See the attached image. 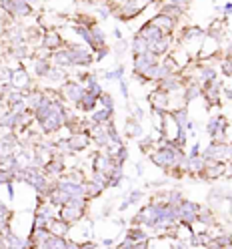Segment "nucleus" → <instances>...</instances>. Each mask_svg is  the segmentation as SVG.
Listing matches in <instances>:
<instances>
[{
  "label": "nucleus",
  "instance_id": "nucleus-5",
  "mask_svg": "<svg viewBox=\"0 0 232 249\" xmlns=\"http://www.w3.org/2000/svg\"><path fill=\"white\" fill-rule=\"evenodd\" d=\"M228 169H230V171H228V175H232V163H230V167H228Z\"/></svg>",
  "mask_w": 232,
  "mask_h": 249
},
{
  "label": "nucleus",
  "instance_id": "nucleus-4",
  "mask_svg": "<svg viewBox=\"0 0 232 249\" xmlns=\"http://www.w3.org/2000/svg\"><path fill=\"white\" fill-rule=\"evenodd\" d=\"M222 71H224V74H232V56H228V60H224Z\"/></svg>",
  "mask_w": 232,
  "mask_h": 249
},
{
  "label": "nucleus",
  "instance_id": "nucleus-3",
  "mask_svg": "<svg viewBox=\"0 0 232 249\" xmlns=\"http://www.w3.org/2000/svg\"><path fill=\"white\" fill-rule=\"evenodd\" d=\"M44 44L48 46V49H58V46H60V36L56 33H48L44 36Z\"/></svg>",
  "mask_w": 232,
  "mask_h": 249
},
{
  "label": "nucleus",
  "instance_id": "nucleus-1",
  "mask_svg": "<svg viewBox=\"0 0 232 249\" xmlns=\"http://www.w3.org/2000/svg\"><path fill=\"white\" fill-rule=\"evenodd\" d=\"M150 24L156 26L162 35H168L170 30L174 28V18H170V17H166V14H162V12H160L156 18H152V20H150Z\"/></svg>",
  "mask_w": 232,
  "mask_h": 249
},
{
  "label": "nucleus",
  "instance_id": "nucleus-2",
  "mask_svg": "<svg viewBox=\"0 0 232 249\" xmlns=\"http://www.w3.org/2000/svg\"><path fill=\"white\" fill-rule=\"evenodd\" d=\"M86 147V135H74L68 139V151H80Z\"/></svg>",
  "mask_w": 232,
  "mask_h": 249
}]
</instances>
